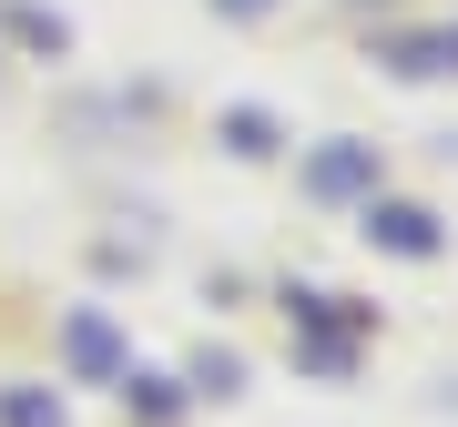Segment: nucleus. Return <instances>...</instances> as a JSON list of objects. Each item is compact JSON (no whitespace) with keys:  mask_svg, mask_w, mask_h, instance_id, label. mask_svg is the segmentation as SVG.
I'll return each mask as SVG.
<instances>
[{"mask_svg":"<svg viewBox=\"0 0 458 427\" xmlns=\"http://www.w3.org/2000/svg\"><path fill=\"white\" fill-rule=\"evenodd\" d=\"M214 143H225L234 163H276V143H285V122H276V113H255V102H234V113L214 122Z\"/></svg>","mask_w":458,"mask_h":427,"instance_id":"nucleus-6","label":"nucleus"},{"mask_svg":"<svg viewBox=\"0 0 458 427\" xmlns=\"http://www.w3.org/2000/svg\"><path fill=\"white\" fill-rule=\"evenodd\" d=\"M194 397H245V356L204 346V356H194Z\"/></svg>","mask_w":458,"mask_h":427,"instance_id":"nucleus-9","label":"nucleus"},{"mask_svg":"<svg viewBox=\"0 0 458 427\" xmlns=\"http://www.w3.org/2000/svg\"><path fill=\"white\" fill-rule=\"evenodd\" d=\"M0 427H72L51 387H0Z\"/></svg>","mask_w":458,"mask_h":427,"instance_id":"nucleus-8","label":"nucleus"},{"mask_svg":"<svg viewBox=\"0 0 458 427\" xmlns=\"http://www.w3.org/2000/svg\"><path fill=\"white\" fill-rule=\"evenodd\" d=\"M377 183H387V163H377V143H357V132L327 143V153H306V194L316 204H367Z\"/></svg>","mask_w":458,"mask_h":427,"instance_id":"nucleus-2","label":"nucleus"},{"mask_svg":"<svg viewBox=\"0 0 458 427\" xmlns=\"http://www.w3.org/2000/svg\"><path fill=\"white\" fill-rule=\"evenodd\" d=\"M214 11H225V21H265L276 0H214Z\"/></svg>","mask_w":458,"mask_h":427,"instance_id":"nucleus-10","label":"nucleus"},{"mask_svg":"<svg viewBox=\"0 0 458 427\" xmlns=\"http://www.w3.org/2000/svg\"><path fill=\"white\" fill-rule=\"evenodd\" d=\"M62 356H72V377H123V366H132L102 306H72V315H62Z\"/></svg>","mask_w":458,"mask_h":427,"instance_id":"nucleus-4","label":"nucleus"},{"mask_svg":"<svg viewBox=\"0 0 458 427\" xmlns=\"http://www.w3.org/2000/svg\"><path fill=\"white\" fill-rule=\"evenodd\" d=\"M0 31H11L21 51H41V62H62V51H72V21L41 11V0H0Z\"/></svg>","mask_w":458,"mask_h":427,"instance_id":"nucleus-5","label":"nucleus"},{"mask_svg":"<svg viewBox=\"0 0 458 427\" xmlns=\"http://www.w3.org/2000/svg\"><path fill=\"white\" fill-rule=\"evenodd\" d=\"M377 62H387L397 82H458V21H438V31H387Z\"/></svg>","mask_w":458,"mask_h":427,"instance_id":"nucleus-3","label":"nucleus"},{"mask_svg":"<svg viewBox=\"0 0 458 427\" xmlns=\"http://www.w3.org/2000/svg\"><path fill=\"white\" fill-rule=\"evenodd\" d=\"M113 387H123V407H132V417H153V427H174V417H183V387H174V377H132V366H123Z\"/></svg>","mask_w":458,"mask_h":427,"instance_id":"nucleus-7","label":"nucleus"},{"mask_svg":"<svg viewBox=\"0 0 458 427\" xmlns=\"http://www.w3.org/2000/svg\"><path fill=\"white\" fill-rule=\"evenodd\" d=\"M357 234L367 245H387V255H408V264H428V255H448V224L428 204H387V183L357 204Z\"/></svg>","mask_w":458,"mask_h":427,"instance_id":"nucleus-1","label":"nucleus"}]
</instances>
